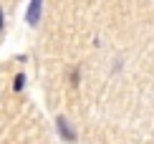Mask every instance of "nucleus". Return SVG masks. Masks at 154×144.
I'll list each match as a JSON object with an SVG mask.
<instances>
[{
  "mask_svg": "<svg viewBox=\"0 0 154 144\" xmlns=\"http://www.w3.org/2000/svg\"><path fill=\"white\" fill-rule=\"evenodd\" d=\"M41 13H43V0H30V5H28V23L30 25H38Z\"/></svg>",
  "mask_w": 154,
  "mask_h": 144,
  "instance_id": "1",
  "label": "nucleus"
},
{
  "mask_svg": "<svg viewBox=\"0 0 154 144\" xmlns=\"http://www.w3.org/2000/svg\"><path fill=\"white\" fill-rule=\"evenodd\" d=\"M56 127H58V132H61L63 136H66L68 142H73V139H76V132H73L71 127H68V121H66V116H58V119H56Z\"/></svg>",
  "mask_w": 154,
  "mask_h": 144,
  "instance_id": "2",
  "label": "nucleus"
},
{
  "mask_svg": "<svg viewBox=\"0 0 154 144\" xmlns=\"http://www.w3.org/2000/svg\"><path fill=\"white\" fill-rule=\"evenodd\" d=\"M23 86H25V76H23V74H18V76H15V83H13V89L20 91Z\"/></svg>",
  "mask_w": 154,
  "mask_h": 144,
  "instance_id": "3",
  "label": "nucleus"
},
{
  "mask_svg": "<svg viewBox=\"0 0 154 144\" xmlns=\"http://www.w3.org/2000/svg\"><path fill=\"white\" fill-rule=\"evenodd\" d=\"M3 25H5V15H3V8H0V30H3Z\"/></svg>",
  "mask_w": 154,
  "mask_h": 144,
  "instance_id": "4",
  "label": "nucleus"
}]
</instances>
